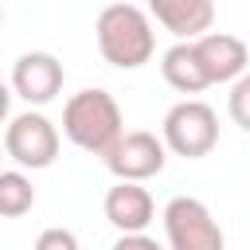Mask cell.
<instances>
[{
    "mask_svg": "<svg viewBox=\"0 0 250 250\" xmlns=\"http://www.w3.org/2000/svg\"><path fill=\"white\" fill-rule=\"evenodd\" d=\"M98 51L117 70H141L156 55V31L145 8L137 4H105L94 20Z\"/></svg>",
    "mask_w": 250,
    "mask_h": 250,
    "instance_id": "6da1fadb",
    "label": "cell"
},
{
    "mask_svg": "<svg viewBox=\"0 0 250 250\" xmlns=\"http://www.w3.org/2000/svg\"><path fill=\"white\" fill-rule=\"evenodd\" d=\"M125 133V117H121V105L109 90L94 86V90H78L66 98L62 105V137L90 152V156H105L117 137Z\"/></svg>",
    "mask_w": 250,
    "mask_h": 250,
    "instance_id": "7a4b0ae2",
    "label": "cell"
},
{
    "mask_svg": "<svg viewBox=\"0 0 250 250\" xmlns=\"http://www.w3.org/2000/svg\"><path fill=\"white\" fill-rule=\"evenodd\" d=\"M160 141L168 152H176L184 160H199L219 145V113L199 98H184L164 113Z\"/></svg>",
    "mask_w": 250,
    "mask_h": 250,
    "instance_id": "3957f363",
    "label": "cell"
},
{
    "mask_svg": "<svg viewBox=\"0 0 250 250\" xmlns=\"http://www.w3.org/2000/svg\"><path fill=\"white\" fill-rule=\"evenodd\" d=\"M168 250H227L223 227L211 207L195 195H172L160 211Z\"/></svg>",
    "mask_w": 250,
    "mask_h": 250,
    "instance_id": "277c9868",
    "label": "cell"
},
{
    "mask_svg": "<svg viewBox=\"0 0 250 250\" xmlns=\"http://www.w3.org/2000/svg\"><path fill=\"white\" fill-rule=\"evenodd\" d=\"M0 145H4V156L20 164V172L27 168L39 172V168H51L59 156V125L39 109H23L4 125Z\"/></svg>",
    "mask_w": 250,
    "mask_h": 250,
    "instance_id": "5b68a950",
    "label": "cell"
},
{
    "mask_svg": "<svg viewBox=\"0 0 250 250\" xmlns=\"http://www.w3.org/2000/svg\"><path fill=\"white\" fill-rule=\"evenodd\" d=\"M102 160H105V168L113 172L117 184H145V180H152V176L164 172L168 148H164V141H160L156 133H148V129H129V133L117 137V145H113Z\"/></svg>",
    "mask_w": 250,
    "mask_h": 250,
    "instance_id": "8992f818",
    "label": "cell"
},
{
    "mask_svg": "<svg viewBox=\"0 0 250 250\" xmlns=\"http://www.w3.org/2000/svg\"><path fill=\"white\" fill-rule=\"evenodd\" d=\"M62 78H66V70H62V62L51 51H23L12 62L8 90H12V98H23L31 109H39V105H47V102L59 98Z\"/></svg>",
    "mask_w": 250,
    "mask_h": 250,
    "instance_id": "52a82bcc",
    "label": "cell"
},
{
    "mask_svg": "<svg viewBox=\"0 0 250 250\" xmlns=\"http://www.w3.org/2000/svg\"><path fill=\"white\" fill-rule=\"evenodd\" d=\"M195 47V59L203 66V78L207 86H223V82H238L246 70H250V51L238 35L230 31H207L203 39L191 43Z\"/></svg>",
    "mask_w": 250,
    "mask_h": 250,
    "instance_id": "ba28073f",
    "label": "cell"
},
{
    "mask_svg": "<svg viewBox=\"0 0 250 250\" xmlns=\"http://www.w3.org/2000/svg\"><path fill=\"white\" fill-rule=\"evenodd\" d=\"M145 12H148L152 23L172 31L176 43H195L215 23V4L211 0H152Z\"/></svg>",
    "mask_w": 250,
    "mask_h": 250,
    "instance_id": "9c48e42d",
    "label": "cell"
},
{
    "mask_svg": "<svg viewBox=\"0 0 250 250\" xmlns=\"http://www.w3.org/2000/svg\"><path fill=\"white\" fill-rule=\"evenodd\" d=\"M102 211L117 234H145L156 219V203L145 184H113L102 199Z\"/></svg>",
    "mask_w": 250,
    "mask_h": 250,
    "instance_id": "30bf717a",
    "label": "cell"
},
{
    "mask_svg": "<svg viewBox=\"0 0 250 250\" xmlns=\"http://www.w3.org/2000/svg\"><path fill=\"white\" fill-rule=\"evenodd\" d=\"M160 74H164V82L176 94H199V90H207V78H203V66L195 59L191 43H172L160 55Z\"/></svg>",
    "mask_w": 250,
    "mask_h": 250,
    "instance_id": "8fae6325",
    "label": "cell"
},
{
    "mask_svg": "<svg viewBox=\"0 0 250 250\" xmlns=\"http://www.w3.org/2000/svg\"><path fill=\"white\" fill-rule=\"evenodd\" d=\"M35 207L31 176L20 168H0V219H20Z\"/></svg>",
    "mask_w": 250,
    "mask_h": 250,
    "instance_id": "7c38bea8",
    "label": "cell"
},
{
    "mask_svg": "<svg viewBox=\"0 0 250 250\" xmlns=\"http://www.w3.org/2000/svg\"><path fill=\"white\" fill-rule=\"evenodd\" d=\"M227 113H230V121H234L242 133H250V70H246L238 82H230V94H227Z\"/></svg>",
    "mask_w": 250,
    "mask_h": 250,
    "instance_id": "4fadbf2b",
    "label": "cell"
},
{
    "mask_svg": "<svg viewBox=\"0 0 250 250\" xmlns=\"http://www.w3.org/2000/svg\"><path fill=\"white\" fill-rule=\"evenodd\" d=\"M31 250H82V246H78V234L70 227H47V230H39Z\"/></svg>",
    "mask_w": 250,
    "mask_h": 250,
    "instance_id": "5bb4252c",
    "label": "cell"
},
{
    "mask_svg": "<svg viewBox=\"0 0 250 250\" xmlns=\"http://www.w3.org/2000/svg\"><path fill=\"white\" fill-rule=\"evenodd\" d=\"M113 250H164V246L156 238H148V234H121L113 242Z\"/></svg>",
    "mask_w": 250,
    "mask_h": 250,
    "instance_id": "9a60e30c",
    "label": "cell"
},
{
    "mask_svg": "<svg viewBox=\"0 0 250 250\" xmlns=\"http://www.w3.org/2000/svg\"><path fill=\"white\" fill-rule=\"evenodd\" d=\"M12 121V90L0 82V125H8Z\"/></svg>",
    "mask_w": 250,
    "mask_h": 250,
    "instance_id": "2e32d148",
    "label": "cell"
},
{
    "mask_svg": "<svg viewBox=\"0 0 250 250\" xmlns=\"http://www.w3.org/2000/svg\"><path fill=\"white\" fill-rule=\"evenodd\" d=\"M0 23H4V8H0Z\"/></svg>",
    "mask_w": 250,
    "mask_h": 250,
    "instance_id": "e0dca14e",
    "label": "cell"
},
{
    "mask_svg": "<svg viewBox=\"0 0 250 250\" xmlns=\"http://www.w3.org/2000/svg\"><path fill=\"white\" fill-rule=\"evenodd\" d=\"M0 160H4V145H0Z\"/></svg>",
    "mask_w": 250,
    "mask_h": 250,
    "instance_id": "ac0fdd59",
    "label": "cell"
}]
</instances>
